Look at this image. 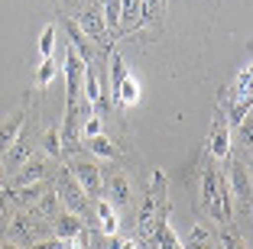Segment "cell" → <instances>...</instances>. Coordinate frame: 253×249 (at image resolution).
<instances>
[{
  "instance_id": "cell-8",
  "label": "cell",
  "mask_w": 253,
  "mask_h": 249,
  "mask_svg": "<svg viewBox=\"0 0 253 249\" xmlns=\"http://www.w3.org/2000/svg\"><path fill=\"white\" fill-rule=\"evenodd\" d=\"M101 198H104L114 211L130 207V201H133V181H130V175L120 172V169L104 172V191H101Z\"/></svg>"
},
{
  "instance_id": "cell-5",
  "label": "cell",
  "mask_w": 253,
  "mask_h": 249,
  "mask_svg": "<svg viewBox=\"0 0 253 249\" xmlns=\"http://www.w3.org/2000/svg\"><path fill=\"white\" fill-rule=\"evenodd\" d=\"M55 194H59V201H62V211L88 217V211H91L88 194L78 188V181H75L72 172H68V165H59V169H55Z\"/></svg>"
},
{
  "instance_id": "cell-12",
  "label": "cell",
  "mask_w": 253,
  "mask_h": 249,
  "mask_svg": "<svg viewBox=\"0 0 253 249\" xmlns=\"http://www.w3.org/2000/svg\"><path fill=\"white\" fill-rule=\"evenodd\" d=\"M91 211H94L97 233H101V236H117L120 233V211H114L104 198H97L94 204H91Z\"/></svg>"
},
{
  "instance_id": "cell-13",
  "label": "cell",
  "mask_w": 253,
  "mask_h": 249,
  "mask_svg": "<svg viewBox=\"0 0 253 249\" xmlns=\"http://www.w3.org/2000/svg\"><path fill=\"white\" fill-rule=\"evenodd\" d=\"M179 240H182V249H214V246H217L214 230H211L208 223H201V220L188 223L185 236H179Z\"/></svg>"
},
{
  "instance_id": "cell-23",
  "label": "cell",
  "mask_w": 253,
  "mask_h": 249,
  "mask_svg": "<svg viewBox=\"0 0 253 249\" xmlns=\"http://www.w3.org/2000/svg\"><path fill=\"white\" fill-rule=\"evenodd\" d=\"M214 240H221V246H224V249H250L244 236H240V233H234L231 227H221V233H217Z\"/></svg>"
},
{
  "instance_id": "cell-9",
  "label": "cell",
  "mask_w": 253,
  "mask_h": 249,
  "mask_svg": "<svg viewBox=\"0 0 253 249\" xmlns=\"http://www.w3.org/2000/svg\"><path fill=\"white\" fill-rule=\"evenodd\" d=\"M227 155H231V123H227L224 107H217L214 120H211V130H208V159L224 162Z\"/></svg>"
},
{
  "instance_id": "cell-4",
  "label": "cell",
  "mask_w": 253,
  "mask_h": 249,
  "mask_svg": "<svg viewBox=\"0 0 253 249\" xmlns=\"http://www.w3.org/2000/svg\"><path fill=\"white\" fill-rule=\"evenodd\" d=\"M224 181H227V191L234 198V213L244 211L250 213V194H253V184H250V165H244L240 159H227V172H221Z\"/></svg>"
},
{
  "instance_id": "cell-17",
  "label": "cell",
  "mask_w": 253,
  "mask_h": 249,
  "mask_svg": "<svg viewBox=\"0 0 253 249\" xmlns=\"http://www.w3.org/2000/svg\"><path fill=\"white\" fill-rule=\"evenodd\" d=\"M149 243H153V249H182V240H179V233L172 230L169 220H159L153 236H149Z\"/></svg>"
},
{
  "instance_id": "cell-15",
  "label": "cell",
  "mask_w": 253,
  "mask_h": 249,
  "mask_svg": "<svg viewBox=\"0 0 253 249\" xmlns=\"http://www.w3.org/2000/svg\"><path fill=\"white\" fill-rule=\"evenodd\" d=\"M26 213H30L33 220H55V217L62 213V201H59V194H55V191H42V198H39Z\"/></svg>"
},
{
  "instance_id": "cell-20",
  "label": "cell",
  "mask_w": 253,
  "mask_h": 249,
  "mask_svg": "<svg viewBox=\"0 0 253 249\" xmlns=\"http://www.w3.org/2000/svg\"><path fill=\"white\" fill-rule=\"evenodd\" d=\"M82 142L88 146L91 155H97V159H114V155H117V146L107 140L104 133H101V136H91V140H82Z\"/></svg>"
},
{
  "instance_id": "cell-16",
  "label": "cell",
  "mask_w": 253,
  "mask_h": 249,
  "mask_svg": "<svg viewBox=\"0 0 253 249\" xmlns=\"http://www.w3.org/2000/svg\"><path fill=\"white\" fill-rule=\"evenodd\" d=\"M140 97H143V88H140V81H136L133 74H126L117 88H114V104H120V107H136Z\"/></svg>"
},
{
  "instance_id": "cell-24",
  "label": "cell",
  "mask_w": 253,
  "mask_h": 249,
  "mask_svg": "<svg viewBox=\"0 0 253 249\" xmlns=\"http://www.w3.org/2000/svg\"><path fill=\"white\" fill-rule=\"evenodd\" d=\"M101 126H104V120L97 117V113H91V117L82 123V140H91V136H101Z\"/></svg>"
},
{
  "instance_id": "cell-25",
  "label": "cell",
  "mask_w": 253,
  "mask_h": 249,
  "mask_svg": "<svg viewBox=\"0 0 253 249\" xmlns=\"http://www.w3.org/2000/svg\"><path fill=\"white\" fill-rule=\"evenodd\" d=\"M0 249H23V246H20V243H13V240H3V243H0Z\"/></svg>"
},
{
  "instance_id": "cell-2",
  "label": "cell",
  "mask_w": 253,
  "mask_h": 249,
  "mask_svg": "<svg viewBox=\"0 0 253 249\" xmlns=\"http://www.w3.org/2000/svg\"><path fill=\"white\" fill-rule=\"evenodd\" d=\"M159 220H169V181H166L163 169H153L149 175V188L143 194V204L136 211V230L140 240H149Z\"/></svg>"
},
{
  "instance_id": "cell-7",
  "label": "cell",
  "mask_w": 253,
  "mask_h": 249,
  "mask_svg": "<svg viewBox=\"0 0 253 249\" xmlns=\"http://www.w3.org/2000/svg\"><path fill=\"white\" fill-rule=\"evenodd\" d=\"M75 26H78V30H82L84 36H88L91 42L97 45V49H107V45H114V42H111V33H107V26H104V16H101V7H97V0L75 13Z\"/></svg>"
},
{
  "instance_id": "cell-11",
  "label": "cell",
  "mask_w": 253,
  "mask_h": 249,
  "mask_svg": "<svg viewBox=\"0 0 253 249\" xmlns=\"http://www.w3.org/2000/svg\"><path fill=\"white\" fill-rule=\"evenodd\" d=\"M49 233H52V240H62V243H72L75 236H82V230H84V217H78V213H68V211H62L59 217L49 223Z\"/></svg>"
},
{
  "instance_id": "cell-19",
  "label": "cell",
  "mask_w": 253,
  "mask_h": 249,
  "mask_svg": "<svg viewBox=\"0 0 253 249\" xmlns=\"http://www.w3.org/2000/svg\"><path fill=\"white\" fill-rule=\"evenodd\" d=\"M36 45H39V59H55V49H59V26H55V23H45Z\"/></svg>"
},
{
  "instance_id": "cell-21",
  "label": "cell",
  "mask_w": 253,
  "mask_h": 249,
  "mask_svg": "<svg viewBox=\"0 0 253 249\" xmlns=\"http://www.w3.org/2000/svg\"><path fill=\"white\" fill-rule=\"evenodd\" d=\"M42 149L49 159L62 162V136H59V126H49V130L42 133Z\"/></svg>"
},
{
  "instance_id": "cell-3",
  "label": "cell",
  "mask_w": 253,
  "mask_h": 249,
  "mask_svg": "<svg viewBox=\"0 0 253 249\" xmlns=\"http://www.w3.org/2000/svg\"><path fill=\"white\" fill-rule=\"evenodd\" d=\"M65 165L72 172V178L78 181V188L88 194V201L101 198V191H104V172H101V165L94 159H88V155H68Z\"/></svg>"
},
{
  "instance_id": "cell-10",
  "label": "cell",
  "mask_w": 253,
  "mask_h": 249,
  "mask_svg": "<svg viewBox=\"0 0 253 249\" xmlns=\"http://www.w3.org/2000/svg\"><path fill=\"white\" fill-rule=\"evenodd\" d=\"M23 126H26V104H20L13 113H7V117L0 120V155L7 152L16 140H20Z\"/></svg>"
},
{
  "instance_id": "cell-22",
  "label": "cell",
  "mask_w": 253,
  "mask_h": 249,
  "mask_svg": "<svg viewBox=\"0 0 253 249\" xmlns=\"http://www.w3.org/2000/svg\"><path fill=\"white\" fill-rule=\"evenodd\" d=\"M55 74H59L55 59H42V62H39V71H36V91H45L55 81Z\"/></svg>"
},
{
  "instance_id": "cell-1",
  "label": "cell",
  "mask_w": 253,
  "mask_h": 249,
  "mask_svg": "<svg viewBox=\"0 0 253 249\" xmlns=\"http://www.w3.org/2000/svg\"><path fill=\"white\" fill-rule=\"evenodd\" d=\"M201 211L208 213L217 227H231L234 223V198L214 159H208L201 165Z\"/></svg>"
},
{
  "instance_id": "cell-18",
  "label": "cell",
  "mask_w": 253,
  "mask_h": 249,
  "mask_svg": "<svg viewBox=\"0 0 253 249\" xmlns=\"http://www.w3.org/2000/svg\"><path fill=\"white\" fill-rule=\"evenodd\" d=\"M101 7V16H104V26L111 33V42H117V33H120V0H97Z\"/></svg>"
},
{
  "instance_id": "cell-6",
  "label": "cell",
  "mask_w": 253,
  "mask_h": 249,
  "mask_svg": "<svg viewBox=\"0 0 253 249\" xmlns=\"http://www.w3.org/2000/svg\"><path fill=\"white\" fill-rule=\"evenodd\" d=\"M55 172V159H49L45 152H36L33 159H26L13 175L7 178V188H23V184H39Z\"/></svg>"
},
{
  "instance_id": "cell-14",
  "label": "cell",
  "mask_w": 253,
  "mask_h": 249,
  "mask_svg": "<svg viewBox=\"0 0 253 249\" xmlns=\"http://www.w3.org/2000/svg\"><path fill=\"white\" fill-rule=\"evenodd\" d=\"M33 155H36V146H33V140L20 133V140H16L13 146L7 149V152L0 155V162H3V169H7V172H16V169L23 165V162L33 159Z\"/></svg>"
}]
</instances>
